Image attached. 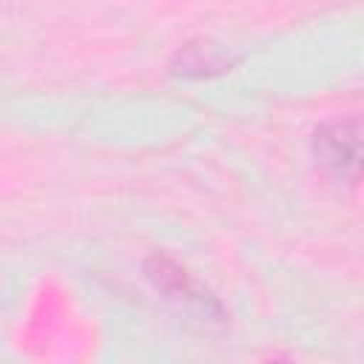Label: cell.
Masks as SVG:
<instances>
[{"mask_svg":"<svg viewBox=\"0 0 364 364\" xmlns=\"http://www.w3.org/2000/svg\"><path fill=\"white\" fill-rule=\"evenodd\" d=\"M145 276H148L165 296H171V299H176V301H185V304H191V307H199L205 316L222 318V304H219L208 290H202V287L191 279V273H188L182 264H176L171 256L154 253V256L145 262Z\"/></svg>","mask_w":364,"mask_h":364,"instance_id":"obj_2","label":"cell"},{"mask_svg":"<svg viewBox=\"0 0 364 364\" xmlns=\"http://www.w3.org/2000/svg\"><path fill=\"white\" fill-rule=\"evenodd\" d=\"M230 63H233V60H230L219 46L199 40V43H188V46L176 54L173 71L182 74V77H208V74H219V71L230 68Z\"/></svg>","mask_w":364,"mask_h":364,"instance_id":"obj_3","label":"cell"},{"mask_svg":"<svg viewBox=\"0 0 364 364\" xmlns=\"http://www.w3.org/2000/svg\"><path fill=\"white\" fill-rule=\"evenodd\" d=\"M313 154L333 176L358 182V168H361V122H358V117L324 122L313 134Z\"/></svg>","mask_w":364,"mask_h":364,"instance_id":"obj_1","label":"cell"}]
</instances>
